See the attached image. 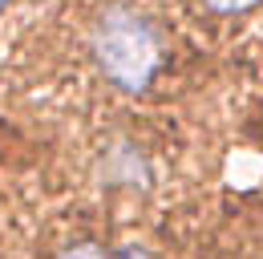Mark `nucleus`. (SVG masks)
Here are the masks:
<instances>
[{
    "mask_svg": "<svg viewBox=\"0 0 263 259\" xmlns=\"http://www.w3.org/2000/svg\"><path fill=\"white\" fill-rule=\"evenodd\" d=\"M93 53L114 85L142 94L162 65V36L146 16L130 8H109L93 29Z\"/></svg>",
    "mask_w": 263,
    "mask_h": 259,
    "instance_id": "f257e3e1",
    "label": "nucleus"
},
{
    "mask_svg": "<svg viewBox=\"0 0 263 259\" xmlns=\"http://www.w3.org/2000/svg\"><path fill=\"white\" fill-rule=\"evenodd\" d=\"M57 259H105V251H101L98 243H77V247H69V251H61Z\"/></svg>",
    "mask_w": 263,
    "mask_h": 259,
    "instance_id": "f03ea898",
    "label": "nucleus"
},
{
    "mask_svg": "<svg viewBox=\"0 0 263 259\" xmlns=\"http://www.w3.org/2000/svg\"><path fill=\"white\" fill-rule=\"evenodd\" d=\"M215 12H243V8H251V4H259V0H206Z\"/></svg>",
    "mask_w": 263,
    "mask_h": 259,
    "instance_id": "7ed1b4c3",
    "label": "nucleus"
},
{
    "mask_svg": "<svg viewBox=\"0 0 263 259\" xmlns=\"http://www.w3.org/2000/svg\"><path fill=\"white\" fill-rule=\"evenodd\" d=\"M114 259H150V255H146L142 247H126V251H118Z\"/></svg>",
    "mask_w": 263,
    "mask_h": 259,
    "instance_id": "20e7f679",
    "label": "nucleus"
},
{
    "mask_svg": "<svg viewBox=\"0 0 263 259\" xmlns=\"http://www.w3.org/2000/svg\"><path fill=\"white\" fill-rule=\"evenodd\" d=\"M4 4H8V0H0V8H4Z\"/></svg>",
    "mask_w": 263,
    "mask_h": 259,
    "instance_id": "39448f33",
    "label": "nucleus"
}]
</instances>
